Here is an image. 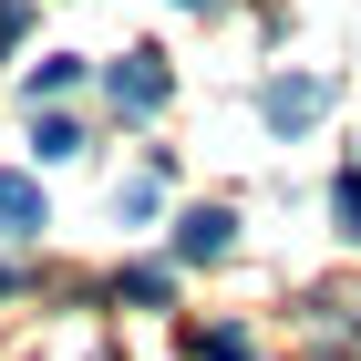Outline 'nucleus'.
I'll use <instances>...</instances> for the list:
<instances>
[{
    "label": "nucleus",
    "mask_w": 361,
    "mask_h": 361,
    "mask_svg": "<svg viewBox=\"0 0 361 361\" xmlns=\"http://www.w3.org/2000/svg\"><path fill=\"white\" fill-rule=\"evenodd\" d=\"M196 361H248V341L238 331H196Z\"/></svg>",
    "instance_id": "obj_9"
},
{
    "label": "nucleus",
    "mask_w": 361,
    "mask_h": 361,
    "mask_svg": "<svg viewBox=\"0 0 361 361\" xmlns=\"http://www.w3.org/2000/svg\"><path fill=\"white\" fill-rule=\"evenodd\" d=\"M186 11H196V0H186Z\"/></svg>",
    "instance_id": "obj_12"
},
{
    "label": "nucleus",
    "mask_w": 361,
    "mask_h": 361,
    "mask_svg": "<svg viewBox=\"0 0 361 361\" xmlns=\"http://www.w3.org/2000/svg\"><path fill=\"white\" fill-rule=\"evenodd\" d=\"M42 227V186L31 176H0V238H31Z\"/></svg>",
    "instance_id": "obj_4"
},
{
    "label": "nucleus",
    "mask_w": 361,
    "mask_h": 361,
    "mask_svg": "<svg viewBox=\"0 0 361 361\" xmlns=\"http://www.w3.org/2000/svg\"><path fill=\"white\" fill-rule=\"evenodd\" d=\"M73 83H83V62H73V52H52L42 73H31V104H52V93H73Z\"/></svg>",
    "instance_id": "obj_6"
},
{
    "label": "nucleus",
    "mask_w": 361,
    "mask_h": 361,
    "mask_svg": "<svg viewBox=\"0 0 361 361\" xmlns=\"http://www.w3.org/2000/svg\"><path fill=\"white\" fill-rule=\"evenodd\" d=\"M238 248V217H227V207H196L186 227H176V258H227Z\"/></svg>",
    "instance_id": "obj_3"
},
{
    "label": "nucleus",
    "mask_w": 361,
    "mask_h": 361,
    "mask_svg": "<svg viewBox=\"0 0 361 361\" xmlns=\"http://www.w3.org/2000/svg\"><path fill=\"white\" fill-rule=\"evenodd\" d=\"M21 31H31V0H0V52H11Z\"/></svg>",
    "instance_id": "obj_10"
},
{
    "label": "nucleus",
    "mask_w": 361,
    "mask_h": 361,
    "mask_svg": "<svg viewBox=\"0 0 361 361\" xmlns=\"http://www.w3.org/2000/svg\"><path fill=\"white\" fill-rule=\"evenodd\" d=\"M320 104H331V83H320V73H279V83L258 93V114H269L279 135H300V124H320Z\"/></svg>",
    "instance_id": "obj_1"
},
{
    "label": "nucleus",
    "mask_w": 361,
    "mask_h": 361,
    "mask_svg": "<svg viewBox=\"0 0 361 361\" xmlns=\"http://www.w3.org/2000/svg\"><path fill=\"white\" fill-rule=\"evenodd\" d=\"M114 300H145V310H155V300H166V269H124V279H114Z\"/></svg>",
    "instance_id": "obj_8"
},
{
    "label": "nucleus",
    "mask_w": 361,
    "mask_h": 361,
    "mask_svg": "<svg viewBox=\"0 0 361 361\" xmlns=\"http://www.w3.org/2000/svg\"><path fill=\"white\" fill-rule=\"evenodd\" d=\"M31 155H42V166H62V155H83V124H62V114H42V124H31Z\"/></svg>",
    "instance_id": "obj_5"
},
{
    "label": "nucleus",
    "mask_w": 361,
    "mask_h": 361,
    "mask_svg": "<svg viewBox=\"0 0 361 361\" xmlns=\"http://www.w3.org/2000/svg\"><path fill=\"white\" fill-rule=\"evenodd\" d=\"M11 289H21V269H0V300H11Z\"/></svg>",
    "instance_id": "obj_11"
},
{
    "label": "nucleus",
    "mask_w": 361,
    "mask_h": 361,
    "mask_svg": "<svg viewBox=\"0 0 361 361\" xmlns=\"http://www.w3.org/2000/svg\"><path fill=\"white\" fill-rule=\"evenodd\" d=\"M104 93H114V114H155V104H166V62H114V73H104Z\"/></svg>",
    "instance_id": "obj_2"
},
{
    "label": "nucleus",
    "mask_w": 361,
    "mask_h": 361,
    "mask_svg": "<svg viewBox=\"0 0 361 361\" xmlns=\"http://www.w3.org/2000/svg\"><path fill=\"white\" fill-rule=\"evenodd\" d=\"M331 217H341V238H361V166L331 186Z\"/></svg>",
    "instance_id": "obj_7"
}]
</instances>
